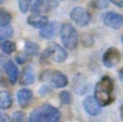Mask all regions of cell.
I'll return each instance as SVG.
<instances>
[{"mask_svg":"<svg viewBox=\"0 0 123 122\" xmlns=\"http://www.w3.org/2000/svg\"><path fill=\"white\" fill-rule=\"evenodd\" d=\"M113 81L109 76L103 77L95 86V101L99 106H108L115 101L113 96Z\"/></svg>","mask_w":123,"mask_h":122,"instance_id":"obj_1","label":"cell"},{"mask_svg":"<svg viewBox=\"0 0 123 122\" xmlns=\"http://www.w3.org/2000/svg\"><path fill=\"white\" fill-rule=\"evenodd\" d=\"M61 39L65 48L69 50H74L79 42L78 32L70 24H64L61 27Z\"/></svg>","mask_w":123,"mask_h":122,"instance_id":"obj_2","label":"cell"},{"mask_svg":"<svg viewBox=\"0 0 123 122\" xmlns=\"http://www.w3.org/2000/svg\"><path fill=\"white\" fill-rule=\"evenodd\" d=\"M51 60L54 61L56 63H62L65 62L67 60V52L61 47L57 43L55 42H51L48 48L44 50L42 54V60Z\"/></svg>","mask_w":123,"mask_h":122,"instance_id":"obj_3","label":"cell"},{"mask_svg":"<svg viewBox=\"0 0 123 122\" xmlns=\"http://www.w3.org/2000/svg\"><path fill=\"white\" fill-rule=\"evenodd\" d=\"M70 17L71 19L80 27H85L86 25H89L90 21H91V17L90 14L85 9L83 8H74V10L70 12Z\"/></svg>","mask_w":123,"mask_h":122,"instance_id":"obj_4","label":"cell"},{"mask_svg":"<svg viewBox=\"0 0 123 122\" xmlns=\"http://www.w3.org/2000/svg\"><path fill=\"white\" fill-rule=\"evenodd\" d=\"M41 115H42L43 122H60L61 121V112L56 107L44 104L40 108Z\"/></svg>","mask_w":123,"mask_h":122,"instance_id":"obj_5","label":"cell"},{"mask_svg":"<svg viewBox=\"0 0 123 122\" xmlns=\"http://www.w3.org/2000/svg\"><path fill=\"white\" fill-rule=\"evenodd\" d=\"M120 60H121V54L117 48H109L103 56V63L108 68L116 66L120 62Z\"/></svg>","mask_w":123,"mask_h":122,"instance_id":"obj_6","label":"cell"},{"mask_svg":"<svg viewBox=\"0 0 123 122\" xmlns=\"http://www.w3.org/2000/svg\"><path fill=\"white\" fill-rule=\"evenodd\" d=\"M104 24L112 29H120L123 25V17L122 15L116 12H107L103 16Z\"/></svg>","mask_w":123,"mask_h":122,"instance_id":"obj_7","label":"cell"},{"mask_svg":"<svg viewBox=\"0 0 123 122\" xmlns=\"http://www.w3.org/2000/svg\"><path fill=\"white\" fill-rule=\"evenodd\" d=\"M83 106L84 109L86 111V114H89L90 116H97L102 112V108L97 104V102L95 101V98L92 96H87L83 102Z\"/></svg>","mask_w":123,"mask_h":122,"instance_id":"obj_8","label":"cell"},{"mask_svg":"<svg viewBox=\"0 0 123 122\" xmlns=\"http://www.w3.org/2000/svg\"><path fill=\"white\" fill-rule=\"evenodd\" d=\"M56 31H57V23L56 22H50L47 23L43 27L40 29V36L43 39H52L56 36Z\"/></svg>","mask_w":123,"mask_h":122,"instance_id":"obj_9","label":"cell"},{"mask_svg":"<svg viewBox=\"0 0 123 122\" xmlns=\"http://www.w3.org/2000/svg\"><path fill=\"white\" fill-rule=\"evenodd\" d=\"M52 6L53 3L51 0H36L31 6V12L36 14H42L51 10Z\"/></svg>","mask_w":123,"mask_h":122,"instance_id":"obj_10","label":"cell"},{"mask_svg":"<svg viewBox=\"0 0 123 122\" xmlns=\"http://www.w3.org/2000/svg\"><path fill=\"white\" fill-rule=\"evenodd\" d=\"M87 82H86V79L85 77H83L82 75H78L76 76L74 80V91L77 93V94H85L87 92Z\"/></svg>","mask_w":123,"mask_h":122,"instance_id":"obj_11","label":"cell"},{"mask_svg":"<svg viewBox=\"0 0 123 122\" xmlns=\"http://www.w3.org/2000/svg\"><path fill=\"white\" fill-rule=\"evenodd\" d=\"M4 69H6V76H8L10 82L14 84L18 79V69H17L16 65L12 61H6V63L4 64Z\"/></svg>","mask_w":123,"mask_h":122,"instance_id":"obj_12","label":"cell"},{"mask_svg":"<svg viewBox=\"0 0 123 122\" xmlns=\"http://www.w3.org/2000/svg\"><path fill=\"white\" fill-rule=\"evenodd\" d=\"M35 78H36V76H35L34 68H32L31 66H27L23 70L21 77H19V83H21L22 85L31 84V83H34Z\"/></svg>","mask_w":123,"mask_h":122,"instance_id":"obj_13","label":"cell"},{"mask_svg":"<svg viewBox=\"0 0 123 122\" xmlns=\"http://www.w3.org/2000/svg\"><path fill=\"white\" fill-rule=\"evenodd\" d=\"M27 23L30 26H32L34 28H41L48 23V17L45 15L42 14H31L30 16H28Z\"/></svg>","mask_w":123,"mask_h":122,"instance_id":"obj_14","label":"cell"},{"mask_svg":"<svg viewBox=\"0 0 123 122\" xmlns=\"http://www.w3.org/2000/svg\"><path fill=\"white\" fill-rule=\"evenodd\" d=\"M31 98L32 92L28 89H21L17 92V101H18L19 106H22V107H27L29 105Z\"/></svg>","mask_w":123,"mask_h":122,"instance_id":"obj_15","label":"cell"},{"mask_svg":"<svg viewBox=\"0 0 123 122\" xmlns=\"http://www.w3.org/2000/svg\"><path fill=\"white\" fill-rule=\"evenodd\" d=\"M51 83L55 88H65L68 84V79L61 71H54L51 76Z\"/></svg>","mask_w":123,"mask_h":122,"instance_id":"obj_16","label":"cell"},{"mask_svg":"<svg viewBox=\"0 0 123 122\" xmlns=\"http://www.w3.org/2000/svg\"><path fill=\"white\" fill-rule=\"evenodd\" d=\"M12 106V98L8 91L0 92V108L1 109H9Z\"/></svg>","mask_w":123,"mask_h":122,"instance_id":"obj_17","label":"cell"},{"mask_svg":"<svg viewBox=\"0 0 123 122\" xmlns=\"http://www.w3.org/2000/svg\"><path fill=\"white\" fill-rule=\"evenodd\" d=\"M24 51H25L26 55H36V54H38V52H39V45L35 42L28 41V42L25 43Z\"/></svg>","mask_w":123,"mask_h":122,"instance_id":"obj_18","label":"cell"},{"mask_svg":"<svg viewBox=\"0 0 123 122\" xmlns=\"http://www.w3.org/2000/svg\"><path fill=\"white\" fill-rule=\"evenodd\" d=\"M0 49L2 50V52L6 54H11L13 53V52L15 51V49H16V47H15V43L12 42V41H1V43H0Z\"/></svg>","mask_w":123,"mask_h":122,"instance_id":"obj_19","label":"cell"},{"mask_svg":"<svg viewBox=\"0 0 123 122\" xmlns=\"http://www.w3.org/2000/svg\"><path fill=\"white\" fill-rule=\"evenodd\" d=\"M13 34V28L10 25L0 26V41H3L4 39L11 37Z\"/></svg>","mask_w":123,"mask_h":122,"instance_id":"obj_20","label":"cell"},{"mask_svg":"<svg viewBox=\"0 0 123 122\" xmlns=\"http://www.w3.org/2000/svg\"><path fill=\"white\" fill-rule=\"evenodd\" d=\"M12 19L11 14L4 9H0V26H4V25H9Z\"/></svg>","mask_w":123,"mask_h":122,"instance_id":"obj_21","label":"cell"},{"mask_svg":"<svg viewBox=\"0 0 123 122\" xmlns=\"http://www.w3.org/2000/svg\"><path fill=\"white\" fill-rule=\"evenodd\" d=\"M28 122H43V118L42 115H41L40 109H35L34 111L30 114L29 119H28Z\"/></svg>","mask_w":123,"mask_h":122,"instance_id":"obj_22","label":"cell"},{"mask_svg":"<svg viewBox=\"0 0 123 122\" xmlns=\"http://www.w3.org/2000/svg\"><path fill=\"white\" fill-rule=\"evenodd\" d=\"M91 6L94 9H98V10H103L108 6V1L107 0H92Z\"/></svg>","mask_w":123,"mask_h":122,"instance_id":"obj_23","label":"cell"},{"mask_svg":"<svg viewBox=\"0 0 123 122\" xmlns=\"http://www.w3.org/2000/svg\"><path fill=\"white\" fill-rule=\"evenodd\" d=\"M32 0H17V3H18V8L19 10L23 13H26L29 10V6L31 4Z\"/></svg>","mask_w":123,"mask_h":122,"instance_id":"obj_24","label":"cell"},{"mask_svg":"<svg viewBox=\"0 0 123 122\" xmlns=\"http://www.w3.org/2000/svg\"><path fill=\"white\" fill-rule=\"evenodd\" d=\"M60 99L61 103L64 104V105H68L71 102V95L68 91H63V92L60 93Z\"/></svg>","mask_w":123,"mask_h":122,"instance_id":"obj_25","label":"cell"},{"mask_svg":"<svg viewBox=\"0 0 123 122\" xmlns=\"http://www.w3.org/2000/svg\"><path fill=\"white\" fill-rule=\"evenodd\" d=\"M82 42L84 43L85 47H91V45L93 44V39H92L91 37L89 36V35L83 34V36H82Z\"/></svg>","mask_w":123,"mask_h":122,"instance_id":"obj_26","label":"cell"},{"mask_svg":"<svg viewBox=\"0 0 123 122\" xmlns=\"http://www.w3.org/2000/svg\"><path fill=\"white\" fill-rule=\"evenodd\" d=\"M12 122H24V115L21 111H17L13 115Z\"/></svg>","mask_w":123,"mask_h":122,"instance_id":"obj_27","label":"cell"},{"mask_svg":"<svg viewBox=\"0 0 123 122\" xmlns=\"http://www.w3.org/2000/svg\"><path fill=\"white\" fill-rule=\"evenodd\" d=\"M16 60H17V63H19V64H23L24 62H26V60H27V55L26 54H22V55H17L16 56Z\"/></svg>","mask_w":123,"mask_h":122,"instance_id":"obj_28","label":"cell"},{"mask_svg":"<svg viewBox=\"0 0 123 122\" xmlns=\"http://www.w3.org/2000/svg\"><path fill=\"white\" fill-rule=\"evenodd\" d=\"M110 1L112 2V3H115L116 6H120V8L123 6V0H110Z\"/></svg>","mask_w":123,"mask_h":122,"instance_id":"obj_29","label":"cell"},{"mask_svg":"<svg viewBox=\"0 0 123 122\" xmlns=\"http://www.w3.org/2000/svg\"><path fill=\"white\" fill-rule=\"evenodd\" d=\"M0 122H11V121H10V119H9L8 116L3 115V116H2V118L0 119Z\"/></svg>","mask_w":123,"mask_h":122,"instance_id":"obj_30","label":"cell"},{"mask_svg":"<svg viewBox=\"0 0 123 122\" xmlns=\"http://www.w3.org/2000/svg\"><path fill=\"white\" fill-rule=\"evenodd\" d=\"M2 116H3V115H2V114H1V112H0V119H1V118H2Z\"/></svg>","mask_w":123,"mask_h":122,"instance_id":"obj_31","label":"cell"},{"mask_svg":"<svg viewBox=\"0 0 123 122\" xmlns=\"http://www.w3.org/2000/svg\"><path fill=\"white\" fill-rule=\"evenodd\" d=\"M1 81H2V79H1V76H0V83H1Z\"/></svg>","mask_w":123,"mask_h":122,"instance_id":"obj_32","label":"cell"},{"mask_svg":"<svg viewBox=\"0 0 123 122\" xmlns=\"http://www.w3.org/2000/svg\"><path fill=\"white\" fill-rule=\"evenodd\" d=\"M4 1V0H0V3H2V2H3Z\"/></svg>","mask_w":123,"mask_h":122,"instance_id":"obj_33","label":"cell"}]
</instances>
